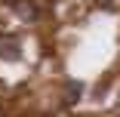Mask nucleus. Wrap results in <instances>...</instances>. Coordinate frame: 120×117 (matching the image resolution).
<instances>
[{"instance_id":"f257e3e1","label":"nucleus","mask_w":120,"mask_h":117,"mask_svg":"<svg viewBox=\"0 0 120 117\" xmlns=\"http://www.w3.org/2000/svg\"><path fill=\"white\" fill-rule=\"evenodd\" d=\"M22 53H19V40L15 37H3L0 40V59H6V62H15Z\"/></svg>"},{"instance_id":"f03ea898","label":"nucleus","mask_w":120,"mask_h":117,"mask_svg":"<svg viewBox=\"0 0 120 117\" xmlns=\"http://www.w3.org/2000/svg\"><path fill=\"white\" fill-rule=\"evenodd\" d=\"M12 6H15V12L25 19V22H34L40 12H37V6L31 3V0H12Z\"/></svg>"},{"instance_id":"7ed1b4c3","label":"nucleus","mask_w":120,"mask_h":117,"mask_svg":"<svg viewBox=\"0 0 120 117\" xmlns=\"http://www.w3.org/2000/svg\"><path fill=\"white\" fill-rule=\"evenodd\" d=\"M80 96H83V83H77V80H68V86H65V102H68V105H74Z\"/></svg>"},{"instance_id":"20e7f679","label":"nucleus","mask_w":120,"mask_h":117,"mask_svg":"<svg viewBox=\"0 0 120 117\" xmlns=\"http://www.w3.org/2000/svg\"><path fill=\"white\" fill-rule=\"evenodd\" d=\"M95 6H105V9H111V6H114V0H95Z\"/></svg>"}]
</instances>
